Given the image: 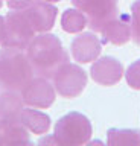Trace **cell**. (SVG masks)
<instances>
[{
    "mask_svg": "<svg viewBox=\"0 0 140 146\" xmlns=\"http://www.w3.org/2000/svg\"><path fill=\"white\" fill-rule=\"evenodd\" d=\"M26 55L38 76L53 78L62 64L69 62V53L64 50L61 40L53 34H40L34 36L26 47Z\"/></svg>",
    "mask_w": 140,
    "mask_h": 146,
    "instance_id": "1",
    "label": "cell"
},
{
    "mask_svg": "<svg viewBox=\"0 0 140 146\" xmlns=\"http://www.w3.org/2000/svg\"><path fill=\"white\" fill-rule=\"evenodd\" d=\"M35 72L25 50L2 47L0 50V87L3 90L21 91L34 78Z\"/></svg>",
    "mask_w": 140,
    "mask_h": 146,
    "instance_id": "2",
    "label": "cell"
},
{
    "mask_svg": "<svg viewBox=\"0 0 140 146\" xmlns=\"http://www.w3.org/2000/svg\"><path fill=\"white\" fill-rule=\"evenodd\" d=\"M92 134L93 128L88 117L78 111H72L56 122L53 137L56 140V145L81 146L88 143Z\"/></svg>",
    "mask_w": 140,
    "mask_h": 146,
    "instance_id": "3",
    "label": "cell"
},
{
    "mask_svg": "<svg viewBox=\"0 0 140 146\" xmlns=\"http://www.w3.org/2000/svg\"><path fill=\"white\" fill-rule=\"evenodd\" d=\"M37 32L31 26L23 9H11L5 17V29H3L2 47H12L26 50Z\"/></svg>",
    "mask_w": 140,
    "mask_h": 146,
    "instance_id": "4",
    "label": "cell"
},
{
    "mask_svg": "<svg viewBox=\"0 0 140 146\" xmlns=\"http://www.w3.org/2000/svg\"><path fill=\"white\" fill-rule=\"evenodd\" d=\"M75 8H78L87 17V26L93 32H101L111 18L119 14L117 0H70Z\"/></svg>",
    "mask_w": 140,
    "mask_h": 146,
    "instance_id": "5",
    "label": "cell"
},
{
    "mask_svg": "<svg viewBox=\"0 0 140 146\" xmlns=\"http://www.w3.org/2000/svg\"><path fill=\"white\" fill-rule=\"evenodd\" d=\"M85 85H87V73L76 64H62L53 75V87L62 98H78L84 91Z\"/></svg>",
    "mask_w": 140,
    "mask_h": 146,
    "instance_id": "6",
    "label": "cell"
},
{
    "mask_svg": "<svg viewBox=\"0 0 140 146\" xmlns=\"http://www.w3.org/2000/svg\"><path fill=\"white\" fill-rule=\"evenodd\" d=\"M20 93L23 102L32 108H49L55 102V87L44 76L32 78Z\"/></svg>",
    "mask_w": 140,
    "mask_h": 146,
    "instance_id": "7",
    "label": "cell"
},
{
    "mask_svg": "<svg viewBox=\"0 0 140 146\" xmlns=\"http://www.w3.org/2000/svg\"><path fill=\"white\" fill-rule=\"evenodd\" d=\"M25 15L28 17L31 26L37 34H44L49 32L55 25V18L58 14L56 6L52 3L44 2V0H35L32 5L23 9Z\"/></svg>",
    "mask_w": 140,
    "mask_h": 146,
    "instance_id": "8",
    "label": "cell"
},
{
    "mask_svg": "<svg viewBox=\"0 0 140 146\" xmlns=\"http://www.w3.org/2000/svg\"><path fill=\"white\" fill-rule=\"evenodd\" d=\"M123 66L113 56H102L93 62L90 75L94 82L104 87L116 85L123 76Z\"/></svg>",
    "mask_w": 140,
    "mask_h": 146,
    "instance_id": "9",
    "label": "cell"
},
{
    "mask_svg": "<svg viewBox=\"0 0 140 146\" xmlns=\"http://www.w3.org/2000/svg\"><path fill=\"white\" fill-rule=\"evenodd\" d=\"M72 56L79 64L96 61L102 52V41L92 32H84L72 41Z\"/></svg>",
    "mask_w": 140,
    "mask_h": 146,
    "instance_id": "10",
    "label": "cell"
},
{
    "mask_svg": "<svg viewBox=\"0 0 140 146\" xmlns=\"http://www.w3.org/2000/svg\"><path fill=\"white\" fill-rule=\"evenodd\" d=\"M102 43L122 46L126 44L131 40V15L128 14H117L114 18H111L105 26L101 29Z\"/></svg>",
    "mask_w": 140,
    "mask_h": 146,
    "instance_id": "11",
    "label": "cell"
},
{
    "mask_svg": "<svg viewBox=\"0 0 140 146\" xmlns=\"http://www.w3.org/2000/svg\"><path fill=\"white\" fill-rule=\"evenodd\" d=\"M0 145H31L29 129L20 120L0 119Z\"/></svg>",
    "mask_w": 140,
    "mask_h": 146,
    "instance_id": "12",
    "label": "cell"
},
{
    "mask_svg": "<svg viewBox=\"0 0 140 146\" xmlns=\"http://www.w3.org/2000/svg\"><path fill=\"white\" fill-rule=\"evenodd\" d=\"M23 105L25 102L20 91L3 90V93H0V119L20 120Z\"/></svg>",
    "mask_w": 140,
    "mask_h": 146,
    "instance_id": "13",
    "label": "cell"
},
{
    "mask_svg": "<svg viewBox=\"0 0 140 146\" xmlns=\"http://www.w3.org/2000/svg\"><path fill=\"white\" fill-rule=\"evenodd\" d=\"M20 122L32 132L37 135L46 134L50 128V117L46 113L37 111V110L31 108H23V111L20 114Z\"/></svg>",
    "mask_w": 140,
    "mask_h": 146,
    "instance_id": "14",
    "label": "cell"
},
{
    "mask_svg": "<svg viewBox=\"0 0 140 146\" xmlns=\"http://www.w3.org/2000/svg\"><path fill=\"white\" fill-rule=\"evenodd\" d=\"M107 143L110 146H125V145L140 146V129L111 128L107 132Z\"/></svg>",
    "mask_w": 140,
    "mask_h": 146,
    "instance_id": "15",
    "label": "cell"
},
{
    "mask_svg": "<svg viewBox=\"0 0 140 146\" xmlns=\"http://www.w3.org/2000/svg\"><path fill=\"white\" fill-rule=\"evenodd\" d=\"M85 26H87V17L78 8L76 9H66L62 12V17H61L62 31L69 32V34H78Z\"/></svg>",
    "mask_w": 140,
    "mask_h": 146,
    "instance_id": "16",
    "label": "cell"
},
{
    "mask_svg": "<svg viewBox=\"0 0 140 146\" xmlns=\"http://www.w3.org/2000/svg\"><path fill=\"white\" fill-rule=\"evenodd\" d=\"M131 40L140 46V0L131 5Z\"/></svg>",
    "mask_w": 140,
    "mask_h": 146,
    "instance_id": "17",
    "label": "cell"
},
{
    "mask_svg": "<svg viewBox=\"0 0 140 146\" xmlns=\"http://www.w3.org/2000/svg\"><path fill=\"white\" fill-rule=\"evenodd\" d=\"M125 78H126V82H128V85L131 88L140 90V59L134 61L126 68Z\"/></svg>",
    "mask_w": 140,
    "mask_h": 146,
    "instance_id": "18",
    "label": "cell"
},
{
    "mask_svg": "<svg viewBox=\"0 0 140 146\" xmlns=\"http://www.w3.org/2000/svg\"><path fill=\"white\" fill-rule=\"evenodd\" d=\"M35 0H6L9 9H25L29 5H32Z\"/></svg>",
    "mask_w": 140,
    "mask_h": 146,
    "instance_id": "19",
    "label": "cell"
},
{
    "mask_svg": "<svg viewBox=\"0 0 140 146\" xmlns=\"http://www.w3.org/2000/svg\"><path fill=\"white\" fill-rule=\"evenodd\" d=\"M3 29H5V18L0 15V43H2V38H3Z\"/></svg>",
    "mask_w": 140,
    "mask_h": 146,
    "instance_id": "20",
    "label": "cell"
},
{
    "mask_svg": "<svg viewBox=\"0 0 140 146\" xmlns=\"http://www.w3.org/2000/svg\"><path fill=\"white\" fill-rule=\"evenodd\" d=\"M44 2H49V3H55V2H60V0H44Z\"/></svg>",
    "mask_w": 140,
    "mask_h": 146,
    "instance_id": "21",
    "label": "cell"
},
{
    "mask_svg": "<svg viewBox=\"0 0 140 146\" xmlns=\"http://www.w3.org/2000/svg\"><path fill=\"white\" fill-rule=\"evenodd\" d=\"M2 5H3V2H2V0H0V8H2Z\"/></svg>",
    "mask_w": 140,
    "mask_h": 146,
    "instance_id": "22",
    "label": "cell"
}]
</instances>
